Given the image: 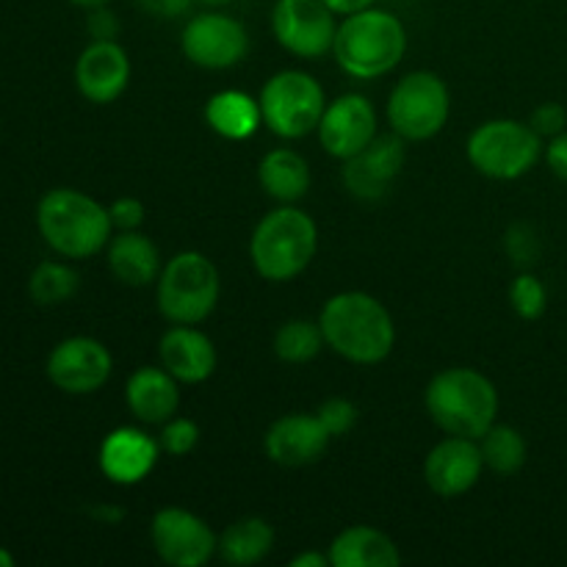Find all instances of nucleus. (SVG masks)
<instances>
[{
	"mask_svg": "<svg viewBox=\"0 0 567 567\" xmlns=\"http://www.w3.org/2000/svg\"><path fill=\"white\" fill-rule=\"evenodd\" d=\"M482 471H485V457H482L480 441L449 435L426 454L424 480L432 493L454 498L474 491L476 482L482 480Z\"/></svg>",
	"mask_w": 567,
	"mask_h": 567,
	"instance_id": "dca6fc26",
	"label": "nucleus"
},
{
	"mask_svg": "<svg viewBox=\"0 0 567 567\" xmlns=\"http://www.w3.org/2000/svg\"><path fill=\"white\" fill-rule=\"evenodd\" d=\"M161 449L172 457H186L197 449L199 426L192 419H169L161 430Z\"/></svg>",
	"mask_w": 567,
	"mask_h": 567,
	"instance_id": "7c9ffc66",
	"label": "nucleus"
},
{
	"mask_svg": "<svg viewBox=\"0 0 567 567\" xmlns=\"http://www.w3.org/2000/svg\"><path fill=\"white\" fill-rule=\"evenodd\" d=\"M44 371L59 391L70 393V396H89L109 382L111 371H114V358L97 338L72 336L55 343L53 352L48 354Z\"/></svg>",
	"mask_w": 567,
	"mask_h": 567,
	"instance_id": "ddd939ff",
	"label": "nucleus"
},
{
	"mask_svg": "<svg viewBox=\"0 0 567 567\" xmlns=\"http://www.w3.org/2000/svg\"><path fill=\"white\" fill-rule=\"evenodd\" d=\"M377 138V111L358 92L341 94L324 109L319 122V142L332 158H352Z\"/></svg>",
	"mask_w": 567,
	"mask_h": 567,
	"instance_id": "4468645a",
	"label": "nucleus"
},
{
	"mask_svg": "<svg viewBox=\"0 0 567 567\" xmlns=\"http://www.w3.org/2000/svg\"><path fill=\"white\" fill-rule=\"evenodd\" d=\"M324 347L327 341L319 321L291 319L286 324H280V330L275 332V354L282 363H310Z\"/></svg>",
	"mask_w": 567,
	"mask_h": 567,
	"instance_id": "c85d7f7f",
	"label": "nucleus"
},
{
	"mask_svg": "<svg viewBox=\"0 0 567 567\" xmlns=\"http://www.w3.org/2000/svg\"><path fill=\"white\" fill-rule=\"evenodd\" d=\"M426 413L446 435L480 441L498 415V391L482 371L446 369L432 377L424 393Z\"/></svg>",
	"mask_w": 567,
	"mask_h": 567,
	"instance_id": "20e7f679",
	"label": "nucleus"
},
{
	"mask_svg": "<svg viewBox=\"0 0 567 567\" xmlns=\"http://www.w3.org/2000/svg\"><path fill=\"white\" fill-rule=\"evenodd\" d=\"M205 122L227 142H244L258 133V127L264 125V114H260L258 100L249 97L247 92L225 89L205 103Z\"/></svg>",
	"mask_w": 567,
	"mask_h": 567,
	"instance_id": "b1692460",
	"label": "nucleus"
},
{
	"mask_svg": "<svg viewBox=\"0 0 567 567\" xmlns=\"http://www.w3.org/2000/svg\"><path fill=\"white\" fill-rule=\"evenodd\" d=\"M404 53H408V31L402 20L374 6L343 17L332 44L338 66L358 81L388 75L396 70Z\"/></svg>",
	"mask_w": 567,
	"mask_h": 567,
	"instance_id": "7ed1b4c3",
	"label": "nucleus"
},
{
	"mask_svg": "<svg viewBox=\"0 0 567 567\" xmlns=\"http://www.w3.org/2000/svg\"><path fill=\"white\" fill-rule=\"evenodd\" d=\"M161 443L136 426H116L103 437L97 452V465L103 476L114 485L131 487L147 480L158 465Z\"/></svg>",
	"mask_w": 567,
	"mask_h": 567,
	"instance_id": "a211bd4d",
	"label": "nucleus"
},
{
	"mask_svg": "<svg viewBox=\"0 0 567 567\" xmlns=\"http://www.w3.org/2000/svg\"><path fill=\"white\" fill-rule=\"evenodd\" d=\"M109 269L122 286L131 288H144L158 282L161 277V252L153 244V238H147L138 230H120L116 236H111L109 247Z\"/></svg>",
	"mask_w": 567,
	"mask_h": 567,
	"instance_id": "4be33fe9",
	"label": "nucleus"
},
{
	"mask_svg": "<svg viewBox=\"0 0 567 567\" xmlns=\"http://www.w3.org/2000/svg\"><path fill=\"white\" fill-rule=\"evenodd\" d=\"M0 567H14V554L0 546Z\"/></svg>",
	"mask_w": 567,
	"mask_h": 567,
	"instance_id": "c03bdc74",
	"label": "nucleus"
},
{
	"mask_svg": "<svg viewBox=\"0 0 567 567\" xmlns=\"http://www.w3.org/2000/svg\"><path fill=\"white\" fill-rule=\"evenodd\" d=\"M181 48L183 55L203 70H230L247 59L249 33L236 17L208 9L186 22Z\"/></svg>",
	"mask_w": 567,
	"mask_h": 567,
	"instance_id": "9b49d317",
	"label": "nucleus"
},
{
	"mask_svg": "<svg viewBox=\"0 0 567 567\" xmlns=\"http://www.w3.org/2000/svg\"><path fill=\"white\" fill-rule=\"evenodd\" d=\"M271 33L277 44L297 59H321L332 53L338 22L324 0H277L271 9Z\"/></svg>",
	"mask_w": 567,
	"mask_h": 567,
	"instance_id": "9d476101",
	"label": "nucleus"
},
{
	"mask_svg": "<svg viewBox=\"0 0 567 567\" xmlns=\"http://www.w3.org/2000/svg\"><path fill=\"white\" fill-rule=\"evenodd\" d=\"M543 158H546L548 169H551L559 181L567 183V131L548 138L546 150H543Z\"/></svg>",
	"mask_w": 567,
	"mask_h": 567,
	"instance_id": "e433bc0d",
	"label": "nucleus"
},
{
	"mask_svg": "<svg viewBox=\"0 0 567 567\" xmlns=\"http://www.w3.org/2000/svg\"><path fill=\"white\" fill-rule=\"evenodd\" d=\"M37 227L55 255L86 260L111 241V214L105 205L78 188H50L37 205Z\"/></svg>",
	"mask_w": 567,
	"mask_h": 567,
	"instance_id": "f03ea898",
	"label": "nucleus"
},
{
	"mask_svg": "<svg viewBox=\"0 0 567 567\" xmlns=\"http://www.w3.org/2000/svg\"><path fill=\"white\" fill-rule=\"evenodd\" d=\"M330 432L319 421V415L291 413L277 419L264 437V449L271 463L282 468H305L321 460L330 446Z\"/></svg>",
	"mask_w": 567,
	"mask_h": 567,
	"instance_id": "6ab92c4d",
	"label": "nucleus"
},
{
	"mask_svg": "<svg viewBox=\"0 0 567 567\" xmlns=\"http://www.w3.org/2000/svg\"><path fill=\"white\" fill-rule=\"evenodd\" d=\"M194 3H203L205 9H225V6H230L233 0H194Z\"/></svg>",
	"mask_w": 567,
	"mask_h": 567,
	"instance_id": "37998d69",
	"label": "nucleus"
},
{
	"mask_svg": "<svg viewBox=\"0 0 567 567\" xmlns=\"http://www.w3.org/2000/svg\"><path fill=\"white\" fill-rule=\"evenodd\" d=\"M327 554L332 567H396L402 563L396 543L374 526H347Z\"/></svg>",
	"mask_w": 567,
	"mask_h": 567,
	"instance_id": "5701e85b",
	"label": "nucleus"
},
{
	"mask_svg": "<svg viewBox=\"0 0 567 567\" xmlns=\"http://www.w3.org/2000/svg\"><path fill=\"white\" fill-rule=\"evenodd\" d=\"M258 181L271 199L282 205H293L308 194L310 166L297 150L277 147L264 155L258 166Z\"/></svg>",
	"mask_w": 567,
	"mask_h": 567,
	"instance_id": "393cba45",
	"label": "nucleus"
},
{
	"mask_svg": "<svg viewBox=\"0 0 567 567\" xmlns=\"http://www.w3.org/2000/svg\"><path fill=\"white\" fill-rule=\"evenodd\" d=\"M543 150V136L529 122L491 120L471 133L465 153L480 175L491 181H518L535 169Z\"/></svg>",
	"mask_w": 567,
	"mask_h": 567,
	"instance_id": "0eeeda50",
	"label": "nucleus"
},
{
	"mask_svg": "<svg viewBox=\"0 0 567 567\" xmlns=\"http://www.w3.org/2000/svg\"><path fill=\"white\" fill-rule=\"evenodd\" d=\"M327 347L358 365H377L396 347V324L385 305L365 291L330 297L319 316Z\"/></svg>",
	"mask_w": 567,
	"mask_h": 567,
	"instance_id": "f257e3e1",
	"label": "nucleus"
},
{
	"mask_svg": "<svg viewBox=\"0 0 567 567\" xmlns=\"http://www.w3.org/2000/svg\"><path fill=\"white\" fill-rule=\"evenodd\" d=\"M271 548H275V529L264 518L236 520L219 537V557L227 565H258L269 557Z\"/></svg>",
	"mask_w": 567,
	"mask_h": 567,
	"instance_id": "a878e982",
	"label": "nucleus"
},
{
	"mask_svg": "<svg viewBox=\"0 0 567 567\" xmlns=\"http://www.w3.org/2000/svg\"><path fill=\"white\" fill-rule=\"evenodd\" d=\"M504 247H507V255L513 258V264L518 266H532L540 258V236L526 221H515L509 227L507 236H504Z\"/></svg>",
	"mask_w": 567,
	"mask_h": 567,
	"instance_id": "2f4dec72",
	"label": "nucleus"
},
{
	"mask_svg": "<svg viewBox=\"0 0 567 567\" xmlns=\"http://www.w3.org/2000/svg\"><path fill=\"white\" fill-rule=\"evenodd\" d=\"M131 83V59L116 39L92 42L75 61V86L89 103L109 105Z\"/></svg>",
	"mask_w": 567,
	"mask_h": 567,
	"instance_id": "f3484780",
	"label": "nucleus"
},
{
	"mask_svg": "<svg viewBox=\"0 0 567 567\" xmlns=\"http://www.w3.org/2000/svg\"><path fill=\"white\" fill-rule=\"evenodd\" d=\"M509 305L524 321L543 319L548 308V291L540 277L532 275V271L515 277L513 286H509Z\"/></svg>",
	"mask_w": 567,
	"mask_h": 567,
	"instance_id": "c756f323",
	"label": "nucleus"
},
{
	"mask_svg": "<svg viewBox=\"0 0 567 567\" xmlns=\"http://www.w3.org/2000/svg\"><path fill=\"white\" fill-rule=\"evenodd\" d=\"M94 515H100V518L103 520H109V524H116V520H122V509H111V507H97V509H92Z\"/></svg>",
	"mask_w": 567,
	"mask_h": 567,
	"instance_id": "a19ab883",
	"label": "nucleus"
},
{
	"mask_svg": "<svg viewBox=\"0 0 567 567\" xmlns=\"http://www.w3.org/2000/svg\"><path fill=\"white\" fill-rule=\"evenodd\" d=\"M327 6H330L332 11H336V14H354V11H363V9H369V6H374L377 0H324Z\"/></svg>",
	"mask_w": 567,
	"mask_h": 567,
	"instance_id": "58836bf2",
	"label": "nucleus"
},
{
	"mask_svg": "<svg viewBox=\"0 0 567 567\" xmlns=\"http://www.w3.org/2000/svg\"><path fill=\"white\" fill-rule=\"evenodd\" d=\"M316 415H319V421L324 424V430L330 432V437L347 435V432L354 430V424H358V408H354L349 399L341 396H332L327 399V402H321Z\"/></svg>",
	"mask_w": 567,
	"mask_h": 567,
	"instance_id": "473e14b6",
	"label": "nucleus"
},
{
	"mask_svg": "<svg viewBox=\"0 0 567 567\" xmlns=\"http://www.w3.org/2000/svg\"><path fill=\"white\" fill-rule=\"evenodd\" d=\"M86 31L92 37V42H105V39L120 37V17L109 9V6H97V9H89L86 17Z\"/></svg>",
	"mask_w": 567,
	"mask_h": 567,
	"instance_id": "c9c22d12",
	"label": "nucleus"
},
{
	"mask_svg": "<svg viewBox=\"0 0 567 567\" xmlns=\"http://www.w3.org/2000/svg\"><path fill=\"white\" fill-rule=\"evenodd\" d=\"M125 402L144 424H166L181 408V388L166 369L142 365L127 380Z\"/></svg>",
	"mask_w": 567,
	"mask_h": 567,
	"instance_id": "412c9836",
	"label": "nucleus"
},
{
	"mask_svg": "<svg viewBox=\"0 0 567 567\" xmlns=\"http://www.w3.org/2000/svg\"><path fill=\"white\" fill-rule=\"evenodd\" d=\"M260 114L264 125L280 138H305L319 131L327 109L324 89L313 75L302 70H282L271 75L260 89Z\"/></svg>",
	"mask_w": 567,
	"mask_h": 567,
	"instance_id": "6e6552de",
	"label": "nucleus"
},
{
	"mask_svg": "<svg viewBox=\"0 0 567 567\" xmlns=\"http://www.w3.org/2000/svg\"><path fill=\"white\" fill-rule=\"evenodd\" d=\"M529 125L535 127V133H540L543 138H554L559 133L567 131V109L559 103H543L537 105L535 114H532Z\"/></svg>",
	"mask_w": 567,
	"mask_h": 567,
	"instance_id": "72a5a7b5",
	"label": "nucleus"
},
{
	"mask_svg": "<svg viewBox=\"0 0 567 567\" xmlns=\"http://www.w3.org/2000/svg\"><path fill=\"white\" fill-rule=\"evenodd\" d=\"M158 310L172 324H199L216 310L221 293L219 269L203 252H177L158 277Z\"/></svg>",
	"mask_w": 567,
	"mask_h": 567,
	"instance_id": "423d86ee",
	"label": "nucleus"
},
{
	"mask_svg": "<svg viewBox=\"0 0 567 567\" xmlns=\"http://www.w3.org/2000/svg\"><path fill=\"white\" fill-rule=\"evenodd\" d=\"M78 286H81V277L64 260H42L28 277V293L42 308L70 302L78 293Z\"/></svg>",
	"mask_w": 567,
	"mask_h": 567,
	"instance_id": "cd10ccee",
	"label": "nucleus"
},
{
	"mask_svg": "<svg viewBox=\"0 0 567 567\" xmlns=\"http://www.w3.org/2000/svg\"><path fill=\"white\" fill-rule=\"evenodd\" d=\"M319 249V227L305 210L280 205L258 221L249 238L255 271L269 282H288L302 275Z\"/></svg>",
	"mask_w": 567,
	"mask_h": 567,
	"instance_id": "39448f33",
	"label": "nucleus"
},
{
	"mask_svg": "<svg viewBox=\"0 0 567 567\" xmlns=\"http://www.w3.org/2000/svg\"><path fill=\"white\" fill-rule=\"evenodd\" d=\"M161 365L186 385H199L216 371V347L197 324H175L164 332L158 343Z\"/></svg>",
	"mask_w": 567,
	"mask_h": 567,
	"instance_id": "aec40b11",
	"label": "nucleus"
},
{
	"mask_svg": "<svg viewBox=\"0 0 567 567\" xmlns=\"http://www.w3.org/2000/svg\"><path fill=\"white\" fill-rule=\"evenodd\" d=\"M109 214H111V225H114L116 230H138L147 210H144L142 199L120 197L111 203Z\"/></svg>",
	"mask_w": 567,
	"mask_h": 567,
	"instance_id": "f704fd0d",
	"label": "nucleus"
},
{
	"mask_svg": "<svg viewBox=\"0 0 567 567\" xmlns=\"http://www.w3.org/2000/svg\"><path fill=\"white\" fill-rule=\"evenodd\" d=\"M138 9H144L147 14L161 17V20H175V17L186 14L192 9L194 0H136Z\"/></svg>",
	"mask_w": 567,
	"mask_h": 567,
	"instance_id": "4c0bfd02",
	"label": "nucleus"
},
{
	"mask_svg": "<svg viewBox=\"0 0 567 567\" xmlns=\"http://www.w3.org/2000/svg\"><path fill=\"white\" fill-rule=\"evenodd\" d=\"M153 548L166 565L203 567L219 551V537L199 515L183 507H164L150 524Z\"/></svg>",
	"mask_w": 567,
	"mask_h": 567,
	"instance_id": "f8f14e48",
	"label": "nucleus"
},
{
	"mask_svg": "<svg viewBox=\"0 0 567 567\" xmlns=\"http://www.w3.org/2000/svg\"><path fill=\"white\" fill-rule=\"evenodd\" d=\"M330 554H319V551H305L297 554L291 559V567H330Z\"/></svg>",
	"mask_w": 567,
	"mask_h": 567,
	"instance_id": "ea45409f",
	"label": "nucleus"
},
{
	"mask_svg": "<svg viewBox=\"0 0 567 567\" xmlns=\"http://www.w3.org/2000/svg\"><path fill=\"white\" fill-rule=\"evenodd\" d=\"M404 166V138L402 136H377L374 142L358 155L343 161L341 181L352 197L363 203H377L391 192L393 181Z\"/></svg>",
	"mask_w": 567,
	"mask_h": 567,
	"instance_id": "2eb2a0df",
	"label": "nucleus"
},
{
	"mask_svg": "<svg viewBox=\"0 0 567 567\" xmlns=\"http://www.w3.org/2000/svg\"><path fill=\"white\" fill-rule=\"evenodd\" d=\"M480 449L482 457H485V468H491L498 476L518 474L526 465V457H529L526 437L509 424H493L480 437Z\"/></svg>",
	"mask_w": 567,
	"mask_h": 567,
	"instance_id": "bb28decb",
	"label": "nucleus"
},
{
	"mask_svg": "<svg viewBox=\"0 0 567 567\" xmlns=\"http://www.w3.org/2000/svg\"><path fill=\"white\" fill-rule=\"evenodd\" d=\"M452 94L446 81L430 70L404 75L388 97V122L404 142H426L446 127Z\"/></svg>",
	"mask_w": 567,
	"mask_h": 567,
	"instance_id": "1a4fd4ad",
	"label": "nucleus"
},
{
	"mask_svg": "<svg viewBox=\"0 0 567 567\" xmlns=\"http://www.w3.org/2000/svg\"><path fill=\"white\" fill-rule=\"evenodd\" d=\"M66 3L78 6V9H97V6H109L111 0H66Z\"/></svg>",
	"mask_w": 567,
	"mask_h": 567,
	"instance_id": "79ce46f5",
	"label": "nucleus"
}]
</instances>
